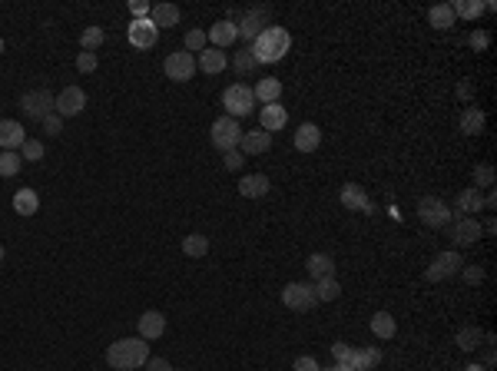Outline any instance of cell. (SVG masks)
<instances>
[{"instance_id": "74e56055", "label": "cell", "mask_w": 497, "mask_h": 371, "mask_svg": "<svg viewBox=\"0 0 497 371\" xmlns=\"http://www.w3.org/2000/svg\"><path fill=\"white\" fill-rule=\"evenodd\" d=\"M107 40V33H103V27H87V30L80 33V47L87 50V54H93L100 44Z\"/></svg>"}, {"instance_id": "d590c367", "label": "cell", "mask_w": 497, "mask_h": 371, "mask_svg": "<svg viewBox=\"0 0 497 371\" xmlns=\"http://www.w3.org/2000/svg\"><path fill=\"white\" fill-rule=\"evenodd\" d=\"M20 166H23L20 153H11V150H0V176H4V179H11V176H17V173H20Z\"/></svg>"}, {"instance_id": "4316f807", "label": "cell", "mask_w": 497, "mask_h": 371, "mask_svg": "<svg viewBox=\"0 0 497 371\" xmlns=\"http://www.w3.org/2000/svg\"><path fill=\"white\" fill-rule=\"evenodd\" d=\"M484 123H487L484 109L465 107V113H461V133H465V136H481V133H484Z\"/></svg>"}, {"instance_id": "5b68a950", "label": "cell", "mask_w": 497, "mask_h": 371, "mask_svg": "<svg viewBox=\"0 0 497 371\" xmlns=\"http://www.w3.org/2000/svg\"><path fill=\"white\" fill-rule=\"evenodd\" d=\"M54 103H56V97L50 90H27L20 97V109L27 113V120H40V123L54 113Z\"/></svg>"}, {"instance_id": "f5cc1de1", "label": "cell", "mask_w": 497, "mask_h": 371, "mask_svg": "<svg viewBox=\"0 0 497 371\" xmlns=\"http://www.w3.org/2000/svg\"><path fill=\"white\" fill-rule=\"evenodd\" d=\"M471 93H474L471 83H461V87H457V97H461V99H471Z\"/></svg>"}, {"instance_id": "6f0895ef", "label": "cell", "mask_w": 497, "mask_h": 371, "mask_svg": "<svg viewBox=\"0 0 497 371\" xmlns=\"http://www.w3.org/2000/svg\"><path fill=\"white\" fill-rule=\"evenodd\" d=\"M0 54H4V40H0Z\"/></svg>"}, {"instance_id": "f6af8a7d", "label": "cell", "mask_w": 497, "mask_h": 371, "mask_svg": "<svg viewBox=\"0 0 497 371\" xmlns=\"http://www.w3.org/2000/svg\"><path fill=\"white\" fill-rule=\"evenodd\" d=\"M322 365H318V358H312V355H299V358L292 361V371H318Z\"/></svg>"}, {"instance_id": "e575fe53", "label": "cell", "mask_w": 497, "mask_h": 371, "mask_svg": "<svg viewBox=\"0 0 497 371\" xmlns=\"http://www.w3.org/2000/svg\"><path fill=\"white\" fill-rule=\"evenodd\" d=\"M183 252L189 259H203L205 252H209V239H205L203 232H193V236H186L183 239Z\"/></svg>"}, {"instance_id": "ba28073f", "label": "cell", "mask_w": 497, "mask_h": 371, "mask_svg": "<svg viewBox=\"0 0 497 371\" xmlns=\"http://www.w3.org/2000/svg\"><path fill=\"white\" fill-rule=\"evenodd\" d=\"M282 305L292 308V312H309L315 308V285L312 282H289L282 288Z\"/></svg>"}, {"instance_id": "bcb514c9", "label": "cell", "mask_w": 497, "mask_h": 371, "mask_svg": "<svg viewBox=\"0 0 497 371\" xmlns=\"http://www.w3.org/2000/svg\"><path fill=\"white\" fill-rule=\"evenodd\" d=\"M152 11V4H146V0H130V13H133V20H146Z\"/></svg>"}, {"instance_id": "e0dca14e", "label": "cell", "mask_w": 497, "mask_h": 371, "mask_svg": "<svg viewBox=\"0 0 497 371\" xmlns=\"http://www.w3.org/2000/svg\"><path fill=\"white\" fill-rule=\"evenodd\" d=\"M136 328H140V339L143 341H156L166 332V315L162 312H143L136 318Z\"/></svg>"}, {"instance_id": "b9f144b4", "label": "cell", "mask_w": 497, "mask_h": 371, "mask_svg": "<svg viewBox=\"0 0 497 371\" xmlns=\"http://www.w3.org/2000/svg\"><path fill=\"white\" fill-rule=\"evenodd\" d=\"M256 60H252V54H248V50H239L236 54V73H252V70H256Z\"/></svg>"}, {"instance_id": "8d00e7d4", "label": "cell", "mask_w": 497, "mask_h": 371, "mask_svg": "<svg viewBox=\"0 0 497 371\" xmlns=\"http://www.w3.org/2000/svg\"><path fill=\"white\" fill-rule=\"evenodd\" d=\"M205 47H209V37H205V30H189L186 33V40H183V50L186 54H203Z\"/></svg>"}, {"instance_id": "1f68e13d", "label": "cell", "mask_w": 497, "mask_h": 371, "mask_svg": "<svg viewBox=\"0 0 497 371\" xmlns=\"http://www.w3.org/2000/svg\"><path fill=\"white\" fill-rule=\"evenodd\" d=\"M428 20H431L434 30H451L454 27V11H451V4H434L431 11H428Z\"/></svg>"}, {"instance_id": "7dc6e473", "label": "cell", "mask_w": 497, "mask_h": 371, "mask_svg": "<svg viewBox=\"0 0 497 371\" xmlns=\"http://www.w3.org/2000/svg\"><path fill=\"white\" fill-rule=\"evenodd\" d=\"M44 133H50V136H60V133H64V116L50 113V116L44 120Z\"/></svg>"}, {"instance_id": "cb8c5ba5", "label": "cell", "mask_w": 497, "mask_h": 371, "mask_svg": "<svg viewBox=\"0 0 497 371\" xmlns=\"http://www.w3.org/2000/svg\"><path fill=\"white\" fill-rule=\"evenodd\" d=\"M229 66V56L222 54V50H216V47H205L203 54H199V60H196V70H203V73H222Z\"/></svg>"}, {"instance_id": "ab89813d", "label": "cell", "mask_w": 497, "mask_h": 371, "mask_svg": "<svg viewBox=\"0 0 497 371\" xmlns=\"http://www.w3.org/2000/svg\"><path fill=\"white\" fill-rule=\"evenodd\" d=\"M20 159H27V163H40V159H44V142H40V140H27L20 146Z\"/></svg>"}, {"instance_id": "9f6ffc18", "label": "cell", "mask_w": 497, "mask_h": 371, "mask_svg": "<svg viewBox=\"0 0 497 371\" xmlns=\"http://www.w3.org/2000/svg\"><path fill=\"white\" fill-rule=\"evenodd\" d=\"M4 259H7V249H4V242H0V262H4Z\"/></svg>"}, {"instance_id": "3957f363", "label": "cell", "mask_w": 497, "mask_h": 371, "mask_svg": "<svg viewBox=\"0 0 497 371\" xmlns=\"http://www.w3.org/2000/svg\"><path fill=\"white\" fill-rule=\"evenodd\" d=\"M242 133L246 130H239V120H232V116H219V120H212L209 140H212V146H216L219 153H232V150H239Z\"/></svg>"}, {"instance_id": "60d3db41", "label": "cell", "mask_w": 497, "mask_h": 371, "mask_svg": "<svg viewBox=\"0 0 497 371\" xmlns=\"http://www.w3.org/2000/svg\"><path fill=\"white\" fill-rule=\"evenodd\" d=\"M97 54H87V50H83V54H76V70H80V73H93V70H97Z\"/></svg>"}, {"instance_id": "277c9868", "label": "cell", "mask_w": 497, "mask_h": 371, "mask_svg": "<svg viewBox=\"0 0 497 371\" xmlns=\"http://www.w3.org/2000/svg\"><path fill=\"white\" fill-rule=\"evenodd\" d=\"M222 107H226V116L232 120H242L256 109V97H252V87H242V83H232L222 93Z\"/></svg>"}, {"instance_id": "9a60e30c", "label": "cell", "mask_w": 497, "mask_h": 371, "mask_svg": "<svg viewBox=\"0 0 497 371\" xmlns=\"http://www.w3.org/2000/svg\"><path fill=\"white\" fill-rule=\"evenodd\" d=\"M269 146H272V133L246 130V133H242V140H239V153H242V156H259V153H265Z\"/></svg>"}, {"instance_id": "9c48e42d", "label": "cell", "mask_w": 497, "mask_h": 371, "mask_svg": "<svg viewBox=\"0 0 497 371\" xmlns=\"http://www.w3.org/2000/svg\"><path fill=\"white\" fill-rule=\"evenodd\" d=\"M162 73L169 80H176V83H186V80H193L196 73V56L186 54V50H176V54H169L166 60H162Z\"/></svg>"}, {"instance_id": "7a4b0ae2", "label": "cell", "mask_w": 497, "mask_h": 371, "mask_svg": "<svg viewBox=\"0 0 497 371\" xmlns=\"http://www.w3.org/2000/svg\"><path fill=\"white\" fill-rule=\"evenodd\" d=\"M150 361V345L143 339H119L107 348V365L113 371H136Z\"/></svg>"}, {"instance_id": "5bb4252c", "label": "cell", "mask_w": 497, "mask_h": 371, "mask_svg": "<svg viewBox=\"0 0 497 371\" xmlns=\"http://www.w3.org/2000/svg\"><path fill=\"white\" fill-rule=\"evenodd\" d=\"M156 37H160V30L152 27L150 17H146V20H133L130 30H126V40H130L136 50H152V47H156Z\"/></svg>"}, {"instance_id": "603a6c76", "label": "cell", "mask_w": 497, "mask_h": 371, "mask_svg": "<svg viewBox=\"0 0 497 371\" xmlns=\"http://www.w3.org/2000/svg\"><path fill=\"white\" fill-rule=\"evenodd\" d=\"M305 269H309V275H312V282H318V279L335 275V259H332L328 252H312V255L305 259Z\"/></svg>"}, {"instance_id": "816d5d0a", "label": "cell", "mask_w": 497, "mask_h": 371, "mask_svg": "<svg viewBox=\"0 0 497 371\" xmlns=\"http://www.w3.org/2000/svg\"><path fill=\"white\" fill-rule=\"evenodd\" d=\"M481 229H484V236H494V232H497V222H494V219H487V222H481Z\"/></svg>"}, {"instance_id": "8992f818", "label": "cell", "mask_w": 497, "mask_h": 371, "mask_svg": "<svg viewBox=\"0 0 497 371\" xmlns=\"http://www.w3.org/2000/svg\"><path fill=\"white\" fill-rule=\"evenodd\" d=\"M461 265H465L461 252H454V249L438 252L431 259V265L424 269V279H428V282H444V279H451V275L461 272Z\"/></svg>"}, {"instance_id": "ee69618b", "label": "cell", "mask_w": 497, "mask_h": 371, "mask_svg": "<svg viewBox=\"0 0 497 371\" xmlns=\"http://www.w3.org/2000/svg\"><path fill=\"white\" fill-rule=\"evenodd\" d=\"M352 345H345V341H335V345H332V355H335V365H348V361H352Z\"/></svg>"}, {"instance_id": "681fc988", "label": "cell", "mask_w": 497, "mask_h": 371, "mask_svg": "<svg viewBox=\"0 0 497 371\" xmlns=\"http://www.w3.org/2000/svg\"><path fill=\"white\" fill-rule=\"evenodd\" d=\"M487 44H491V33H487V30L471 33V47H474V50H487Z\"/></svg>"}, {"instance_id": "44dd1931", "label": "cell", "mask_w": 497, "mask_h": 371, "mask_svg": "<svg viewBox=\"0 0 497 371\" xmlns=\"http://www.w3.org/2000/svg\"><path fill=\"white\" fill-rule=\"evenodd\" d=\"M454 209H457V216L481 212V209H484V193H481V189H474V186H467V189H461V193H457V199H454Z\"/></svg>"}, {"instance_id": "f907efd6", "label": "cell", "mask_w": 497, "mask_h": 371, "mask_svg": "<svg viewBox=\"0 0 497 371\" xmlns=\"http://www.w3.org/2000/svg\"><path fill=\"white\" fill-rule=\"evenodd\" d=\"M143 368H146V371H176V368H173V365H169V361H166V358H150V361H146V365H143Z\"/></svg>"}, {"instance_id": "d6a6232c", "label": "cell", "mask_w": 497, "mask_h": 371, "mask_svg": "<svg viewBox=\"0 0 497 371\" xmlns=\"http://www.w3.org/2000/svg\"><path fill=\"white\" fill-rule=\"evenodd\" d=\"M315 285V302H335L338 295H342V285H338L335 275H328V279H318Z\"/></svg>"}, {"instance_id": "ffe728a7", "label": "cell", "mask_w": 497, "mask_h": 371, "mask_svg": "<svg viewBox=\"0 0 497 371\" xmlns=\"http://www.w3.org/2000/svg\"><path fill=\"white\" fill-rule=\"evenodd\" d=\"M23 142H27V133L17 120H0V150H20Z\"/></svg>"}, {"instance_id": "484cf974", "label": "cell", "mask_w": 497, "mask_h": 371, "mask_svg": "<svg viewBox=\"0 0 497 371\" xmlns=\"http://www.w3.org/2000/svg\"><path fill=\"white\" fill-rule=\"evenodd\" d=\"M252 97H256V103H262V107H269V103H279V97H282V80H275V77L259 80V83L252 87Z\"/></svg>"}, {"instance_id": "7c38bea8", "label": "cell", "mask_w": 497, "mask_h": 371, "mask_svg": "<svg viewBox=\"0 0 497 371\" xmlns=\"http://www.w3.org/2000/svg\"><path fill=\"white\" fill-rule=\"evenodd\" d=\"M83 107H87V93L80 87H66L56 93V103H54V113L56 116H80L83 113Z\"/></svg>"}, {"instance_id": "52a82bcc", "label": "cell", "mask_w": 497, "mask_h": 371, "mask_svg": "<svg viewBox=\"0 0 497 371\" xmlns=\"http://www.w3.org/2000/svg\"><path fill=\"white\" fill-rule=\"evenodd\" d=\"M418 219H421L424 226H431V229H444V226L454 219V212H451V206H448L444 199L424 196L421 202H418Z\"/></svg>"}, {"instance_id": "2e32d148", "label": "cell", "mask_w": 497, "mask_h": 371, "mask_svg": "<svg viewBox=\"0 0 497 371\" xmlns=\"http://www.w3.org/2000/svg\"><path fill=\"white\" fill-rule=\"evenodd\" d=\"M285 123H289V109L282 107V103H269V107L259 109V130L279 133Z\"/></svg>"}, {"instance_id": "d6986e66", "label": "cell", "mask_w": 497, "mask_h": 371, "mask_svg": "<svg viewBox=\"0 0 497 371\" xmlns=\"http://www.w3.org/2000/svg\"><path fill=\"white\" fill-rule=\"evenodd\" d=\"M292 142H295V150H299V153H315V150L322 146V130H318L315 123H302V126L295 130Z\"/></svg>"}, {"instance_id": "d4e9b609", "label": "cell", "mask_w": 497, "mask_h": 371, "mask_svg": "<svg viewBox=\"0 0 497 371\" xmlns=\"http://www.w3.org/2000/svg\"><path fill=\"white\" fill-rule=\"evenodd\" d=\"M150 20L156 30H169V27L179 23V7H176V4H152Z\"/></svg>"}, {"instance_id": "7bdbcfd3", "label": "cell", "mask_w": 497, "mask_h": 371, "mask_svg": "<svg viewBox=\"0 0 497 371\" xmlns=\"http://www.w3.org/2000/svg\"><path fill=\"white\" fill-rule=\"evenodd\" d=\"M461 275H465L467 285H481V282H484V269H481V265H461Z\"/></svg>"}, {"instance_id": "db71d44e", "label": "cell", "mask_w": 497, "mask_h": 371, "mask_svg": "<svg viewBox=\"0 0 497 371\" xmlns=\"http://www.w3.org/2000/svg\"><path fill=\"white\" fill-rule=\"evenodd\" d=\"M318 371H352L348 365H332V368H318Z\"/></svg>"}, {"instance_id": "83f0119b", "label": "cell", "mask_w": 497, "mask_h": 371, "mask_svg": "<svg viewBox=\"0 0 497 371\" xmlns=\"http://www.w3.org/2000/svg\"><path fill=\"white\" fill-rule=\"evenodd\" d=\"M13 212L17 216H37L40 212V196L33 189H17L13 193Z\"/></svg>"}, {"instance_id": "c3c4849f", "label": "cell", "mask_w": 497, "mask_h": 371, "mask_svg": "<svg viewBox=\"0 0 497 371\" xmlns=\"http://www.w3.org/2000/svg\"><path fill=\"white\" fill-rule=\"evenodd\" d=\"M242 163H246V159H242V153H239V150H232V153H222V166H226V169H232V173H236Z\"/></svg>"}, {"instance_id": "11a10c76", "label": "cell", "mask_w": 497, "mask_h": 371, "mask_svg": "<svg viewBox=\"0 0 497 371\" xmlns=\"http://www.w3.org/2000/svg\"><path fill=\"white\" fill-rule=\"evenodd\" d=\"M465 371H487V368H484V365H467Z\"/></svg>"}, {"instance_id": "7402d4cb", "label": "cell", "mask_w": 497, "mask_h": 371, "mask_svg": "<svg viewBox=\"0 0 497 371\" xmlns=\"http://www.w3.org/2000/svg\"><path fill=\"white\" fill-rule=\"evenodd\" d=\"M239 196L242 199H262L269 196V179L262 173H248L239 179Z\"/></svg>"}, {"instance_id": "4fadbf2b", "label": "cell", "mask_w": 497, "mask_h": 371, "mask_svg": "<svg viewBox=\"0 0 497 371\" xmlns=\"http://www.w3.org/2000/svg\"><path fill=\"white\" fill-rule=\"evenodd\" d=\"M342 206H345L348 212H365V216L378 212V206H375V202L368 199L365 189L355 183H345V189H342Z\"/></svg>"}, {"instance_id": "8fae6325", "label": "cell", "mask_w": 497, "mask_h": 371, "mask_svg": "<svg viewBox=\"0 0 497 371\" xmlns=\"http://www.w3.org/2000/svg\"><path fill=\"white\" fill-rule=\"evenodd\" d=\"M269 7H252V11H246L242 17H239V23H236V30H239V37L242 40H256L262 30H265V23H269Z\"/></svg>"}, {"instance_id": "f1b7e54d", "label": "cell", "mask_w": 497, "mask_h": 371, "mask_svg": "<svg viewBox=\"0 0 497 371\" xmlns=\"http://www.w3.org/2000/svg\"><path fill=\"white\" fill-rule=\"evenodd\" d=\"M381 365V351L378 348H355L352 351V361H348V368L352 371H371Z\"/></svg>"}, {"instance_id": "836d02e7", "label": "cell", "mask_w": 497, "mask_h": 371, "mask_svg": "<svg viewBox=\"0 0 497 371\" xmlns=\"http://www.w3.org/2000/svg\"><path fill=\"white\" fill-rule=\"evenodd\" d=\"M451 11H454V17H461V20H477V17L484 13V4H481V0H454Z\"/></svg>"}, {"instance_id": "30bf717a", "label": "cell", "mask_w": 497, "mask_h": 371, "mask_svg": "<svg viewBox=\"0 0 497 371\" xmlns=\"http://www.w3.org/2000/svg\"><path fill=\"white\" fill-rule=\"evenodd\" d=\"M448 226H451L454 245H474V242L484 236V229H481V222H477L474 216H454Z\"/></svg>"}, {"instance_id": "f35d334b", "label": "cell", "mask_w": 497, "mask_h": 371, "mask_svg": "<svg viewBox=\"0 0 497 371\" xmlns=\"http://www.w3.org/2000/svg\"><path fill=\"white\" fill-rule=\"evenodd\" d=\"M491 186H494V166L491 163L474 166V189H491Z\"/></svg>"}, {"instance_id": "4dcf8cb0", "label": "cell", "mask_w": 497, "mask_h": 371, "mask_svg": "<svg viewBox=\"0 0 497 371\" xmlns=\"http://www.w3.org/2000/svg\"><path fill=\"white\" fill-rule=\"evenodd\" d=\"M484 341V332L477 325H465V328H457V335H454V345L461 351H474L477 345Z\"/></svg>"}, {"instance_id": "f546056e", "label": "cell", "mask_w": 497, "mask_h": 371, "mask_svg": "<svg viewBox=\"0 0 497 371\" xmlns=\"http://www.w3.org/2000/svg\"><path fill=\"white\" fill-rule=\"evenodd\" d=\"M395 332H398V325H395V318H391L388 312H375V315H371V335H375V339L388 341V339H395Z\"/></svg>"}, {"instance_id": "ac0fdd59", "label": "cell", "mask_w": 497, "mask_h": 371, "mask_svg": "<svg viewBox=\"0 0 497 371\" xmlns=\"http://www.w3.org/2000/svg\"><path fill=\"white\" fill-rule=\"evenodd\" d=\"M205 37H209V44L216 47V50H226V47H232L239 40V30L232 20H219L205 30Z\"/></svg>"}, {"instance_id": "6da1fadb", "label": "cell", "mask_w": 497, "mask_h": 371, "mask_svg": "<svg viewBox=\"0 0 497 371\" xmlns=\"http://www.w3.org/2000/svg\"><path fill=\"white\" fill-rule=\"evenodd\" d=\"M289 47H292V33L285 30V27H265L248 44V54H252L256 63H279L282 56L289 54Z\"/></svg>"}]
</instances>
